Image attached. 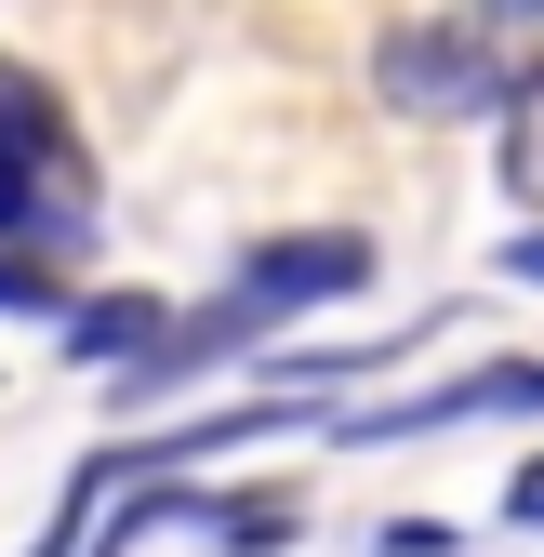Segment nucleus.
<instances>
[{
    "label": "nucleus",
    "mask_w": 544,
    "mask_h": 557,
    "mask_svg": "<svg viewBox=\"0 0 544 557\" xmlns=\"http://www.w3.org/2000/svg\"><path fill=\"white\" fill-rule=\"evenodd\" d=\"M505 186L544 199V66H518V81H505Z\"/></svg>",
    "instance_id": "nucleus-5"
},
{
    "label": "nucleus",
    "mask_w": 544,
    "mask_h": 557,
    "mask_svg": "<svg viewBox=\"0 0 544 557\" xmlns=\"http://www.w3.org/2000/svg\"><path fill=\"white\" fill-rule=\"evenodd\" d=\"M518 14H544V0H518Z\"/></svg>",
    "instance_id": "nucleus-9"
},
{
    "label": "nucleus",
    "mask_w": 544,
    "mask_h": 557,
    "mask_svg": "<svg viewBox=\"0 0 544 557\" xmlns=\"http://www.w3.org/2000/svg\"><path fill=\"white\" fill-rule=\"evenodd\" d=\"M14 306H66V278L27 265V252H0V319H14Z\"/></svg>",
    "instance_id": "nucleus-6"
},
{
    "label": "nucleus",
    "mask_w": 544,
    "mask_h": 557,
    "mask_svg": "<svg viewBox=\"0 0 544 557\" xmlns=\"http://www.w3.org/2000/svg\"><path fill=\"white\" fill-rule=\"evenodd\" d=\"M505 278H531V293H544V226H531V239L505 252Z\"/></svg>",
    "instance_id": "nucleus-8"
},
{
    "label": "nucleus",
    "mask_w": 544,
    "mask_h": 557,
    "mask_svg": "<svg viewBox=\"0 0 544 557\" xmlns=\"http://www.w3.org/2000/svg\"><path fill=\"white\" fill-rule=\"evenodd\" d=\"M505 518H518V531H544V465H518V492H505Z\"/></svg>",
    "instance_id": "nucleus-7"
},
{
    "label": "nucleus",
    "mask_w": 544,
    "mask_h": 557,
    "mask_svg": "<svg viewBox=\"0 0 544 557\" xmlns=\"http://www.w3.org/2000/svg\"><path fill=\"white\" fill-rule=\"evenodd\" d=\"M81 252L94 239V173H81V133L40 94V66H0V252Z\"/></svg>",
    "instance_id": "nucleus-2"
},
{
    "label": "nucleus",
    "mask_w": 544,
    "mask_h": 557,
    "mask_svg": "<svg viewBox=\"0 0 544 557\" xmlns=\"http://www.w3.org/2000/svg\"><path fill=\"white\" fill-rule=\"evenodd\" d=\"M346 293H372V239H359V226H293V239H252V252H239V278H226V306L160 319V345L133 359V385H120V398H160V385H186L199 359H226V345L280 332V319H306V306H346Z\"/></svg>",
    "instance_id": "nucleus-1"
},
{
    "label": "nucleus",
    "mask_w": 544,
    "mask_h": 557,
    "mask_svg": "<svg viewBox=\"0 0 544 557\" xmlns=\"http://www.w3.org/2000/svg\"><path fill=\"white\" fill-rule=\"evenodd\" d=\"M133 345H160V306H147V293H107V306H66V359H81V372L133 359Z\"/></svg>",
    "instance_id": "nucleus-4"
},
{
    "label": "nucleus",
    "mask_w": 544,
    "mask_h": 557,
    "mask_svg": "<svg viewBox=\"0 0 544 557\" xmlns=\"http://www.w3.org/2000/svg\"><path fill=\"white\" fill-rule=\"evenodd\" d=\"M372 81H385L398 107H425V120H479V107H505V53H492L479 27H398V40L372 53Z\"/></svg>",
    "instance_id": "nucleus-3"
}]
</instances>
